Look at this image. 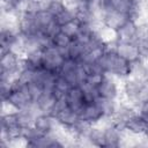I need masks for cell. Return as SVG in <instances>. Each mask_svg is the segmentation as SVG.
<instances>
[{
  "label": "cell",
  "instance_id": "cell-11",
  "mask_svg": "<svg viewBox=\"0 0 148 148\" xmlns=\"http://www.w3.org/2000/svg\"><path fill=\"white\" fill-rule=\"evenodd\" d=\"M54 20V16L50 10H40L36 14V22L40 31H44V29Z\"/></svg>",
  "mask_w": 148,
  "mask_h": 148
},
{
  "label": "cell",
  "instance_id": "cell-15",
  "mask_svg": "<svg viewBox=\"0 0 148 148\" xmlns=\"http://www.w3.org/2000/svg\"><path fill=\"white\" fill-rule=\"evenodd\" d=\"M72 42V38L68 37L67 35H65L61 30L53 37V44L57 46V47H65V46H68Z\"/></svg>",
  "mask_w": 148,
  "mask_h": 148
},
{
  "label": "cell",
  "instance_id": "cell-17",
  "mask_svg": "<svg viewBox=\"0 0 148 148\" xmlns=\"http://www.w3.org/2000/svg\"><path fill=\"white\" fill-rule=\"evenodd\" d=\"M61 3H62V6H64L67 10L72 12V13L75 15V14L77 13L79 8H80L81 0H61Z\"/></svg>",
  "mask_w": 148,
  "mask_h": 148
},
{
  "label": "cell",
  "instance_id": "cell-5",
  "mask_svg": "<svg viewBox=\"0 0 148 148\" xmlns=\"http://www.w3.org/2000/svg\"><path fill=\"white\" fill-rule=\"evenodd\" d=\"M21 58L14 53L13 51H7L1 54V60H0V66H1V72H20L21 71Z\"/></svg>",
  "mask_w": 148,
  "mask_h": 148
},
{
  "label": "cell",
  "instance_id": "cell-9",
  "mask_svg": "<svg viewBox=\"0 0 148 148\" xmlns=\"http://www.w3.org/2000/svg\"><path fill=\"white\" fill-rule=\"evenodd\" d=\"M118 34V40L123 42H136V23L132 20L126 22L121 28L117 30Z\"/></svg>",
  "mask_w": 148,
  "mask_h": 148
},
{
  "label": "cell",
  "instance_id": "cell-7",
  "mask_svg": "<svg viewBox=\"0 0 148 148\" xmlns=\"http://www.w3.org/2000/svg\"><path fill=\"white\" fill-rule=\"evenodd\" d=\"M99 96L109 99H117L118 97V86L109 76H105L104 81L97 87Z\"/></svg>",
  "mask_w": 148,
  "mask_h": 148
},
{
  "label": "cell",
  "instance_id": "cell-3",
  "mask_svg": "<svg viewBox=\"0 0 148 148\" xmlns=\"http://www.w3.org/2000/svg\"><path fill=\"white\" fill-rule=\"evenodd\" d=\"M130 15L125 13H120L117 10H108L102 14V23L109 28H112L114 30H118L121 28L126 22H128Z\"/></svg>",
  "mask_w": 148,
  "mask_h": 148
},
{
  "label": "cell",
  "instance_id": "cell-2",
  "mask_svg": "<svg viewBox=\"0 0 148 148\" xmlns=\"http://www.w3.org/2000/svg\"><path fill=\"white\" fill-rule=\"evenodd\" d=\"M114 50L120 57L125 58L126 60H128L131 62L140 59V47H139L138 43L117 40Z\"/></svg>",
  "mask_w": 148,
  "mask_h": 148
},
{
  "label": "cell",
  "instance_id": "cell-1",
  "mask_svg": "<svg viewBox=\"0 0 148 148\" xmlns=\"http://www.w3.org/2000/svg\"><path fill=\"white\" fill-rule=\"evenodd\" d=\"M65 58L60 54L59 49L56 45H52L43 51V60H42V66L49 71L52 72H58L64 64Z\"/></svg>",
  "mask_w": 148,
  "mask_h": 148
},
{
  "label": "cell",
  "instance_id": "cell-4",
  "mask_svg": "<svg viewBox=\"0 0 148 148\" xmlns=\"http://www.w3.org/2000/svg\"><path fill=\"white\" fill-rule=\"evenodd\" d=\"M67 103H68V106L74 111L76 112L77 114L81 113V111L83 110L84 105L87 104L86 101H84V97H83V92L81 90V88L77 86V87H72L69 89V91L67 92Z\"/></svg>",
  "mask_w": 148,
  "mask_h": 148
},
{
  "label": "cell",
  "instance_id": "cell-16",
  "mask_svg": "<svg viewBox=\"0 0 148 148\" xmlns=\"http://www.w3.org/2000/svg\"><path fill=\"white\" fill-rule=\"evenodd\" d=\"M106 74L105 73H92V74H89L88 77H87V81L89 84L94 86V87H98L105 79Z\"/></svg>",
  "mask_w": 148,
  "mask_h": 148
},
{
  "label": "cell",
  "instance_id": "cell-6",
  "mask_svg": "<svg viewBox=\"0 0 148 148\" xmlns=\"http://www.w3.org/2000/svg\"><path fill=\"white\" fill-rule=\"evenodd\" d=\"M79 117L81 120H84L90 124H95V123H98L104 117V113L101 110V108L94 102V103L86 104L83 110L79 114Z\"/></svg>",
  "mask_w": 148,
  "mask_h": 148
},
{
  "label": "cell",
  "instance_id": "cell-13",
  "mask_svg": "<svg viewBox=\"0 0 148 148\" xmlns=\"http://www.w3.org/2000/svg\"><path fill=\"white\" fill-rule=\"evenodd\" d=\"M60 30L65 35H67L68 37H71L72 39H74L79 35V32H80V23L74 18L73 21H71V22L61 25L60 27Z\"/></svg>",
  "mask_w": 148,
  "mask_h": 148
},
{
  "label": "cell",
  "instance_id": "cell-12",
  "mask_svg": "<svg viewBox=\"0 0 148 148\" xmlns=\"http://www.w3.org/2000/svg\"><path fill=\"white\" fill-rule=\"evenodd\" d=\"M84 45H82L81 43H79L75 39H72L71 44L68 45V54L71 59H74L76 61H79L82 56L84 54Z\"/></svg>",
  "mask_w": 148,
  "mask_h": 148
},
{
  "label": "cell",
  "instance_id": "cell-10",
  "mask_svg": "<svg viewBox=\"0 0 148 148\" xmlns=\"http://www.w3.org/2000/svg\"><path fill=\"white\" fill-rule=\"evenodd\" d=\"M34 127L42 134H50L53 131V118L49 114L40 113L35 117Z\"/></svg>",
  "mask_w": 148,
  "mask_h": 148
},
{
  "label": "cell",
  "instance_id": "cell-18",
  "mask_svg": "<svg viewBox=\"0 0 148 148\" xmlns=\"http://www.w3.org/2000/svg\"><path fill=\"white\" fill-rule=\"evenodd\" d=\"M139 109H140V116L143 118V119H148V99L147 101H145L140 106H139Z\"/></svg>",
  "mask_w": 148,
  "mask_h": 148
},
{
  "label": "cell",
  "instance_id": "cell-14",
  "mask_svg": "<svg viewBox=\"0 0 148 148\" xmlns=\"http://www.w3.org/2000/svg\"><path fill=\"white\" fill-rule=\"evenodd\" d=\"M74 18H75V15L72 12L67 10L66 8H64L59 14H57L54 16V20L57 21V23L60 27L64 25V24H66V23H68V22H71V21H73Z\"/></svg>",
  "mask_w": 148,
  "mask_h": 148
},
{
  "label": "cell",
  "instance_id": "cell-8",
  "mask_svg": "<svg viewBox=\"0 0 148 148\" xmlns=\"http://www.w3.org/2000/svg\"><path fill=\"white\" fill-rule=\"evenodd\" d=\"M126 131L133 133V134H148V125L146 123V120L140 116V114H135L133 116L127 123H126Z\"/></svg>",
  "mask_w": 148,
  "mask_h": 148
}]
</instances>
